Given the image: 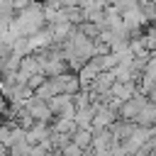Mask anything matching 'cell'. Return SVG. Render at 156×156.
I'll list each match as a JSON object with an SVG mask.
<instances>
[{
  "mask_svg": "<svg viewBox=\"0 0 156 156\" xmlns=\"http://www.w3.org/2000/svg\"><path fill=\"white\" fill-rule=\"evenodd\" d=\"M44 27H46L44 7H41V2H32L29 7L15 12V20H12V24L7 27V32L15 34V37H32V34L41 32Z\"/></svg>",
  "mask_w": 156,
  "mask_h": 156,
  "instance_id": "6da1fadb",
  "label": "cell"
},
{
  "mask_svg": "<svg viewBox=\"0 0 156 156\" xmlns=\"http://www.w3.org/2000/svg\"><path fill=\"white\" fill-rule=\"evenodd\" d=\"M24 110L32 115V119L34 122H44V124H51L54 122V115H51V110H49V105H46V100H39V98H29L27 102H24Z\"/></svg>",
  "mask_w": 156,
  "mask_h": 156,
  "instance_id": "7a4b0ae2",
  "label": "cell"
},
{
  "mask_svg": "<svg viewBox=\"0 0 156 156\" xmlns=\"http://www.w3.org/2000/svg\"><path fill=\"white\" fill-rule=\"evenodd\" d=\"M54 83H56L58 95H71V98H73V95L80 90L78 73H73V71H66V73H61V76H54Z\"/></svg>",
  "mask_w": 156,
  "mask_h": 156,
  "instance_id": "3957f363",
  "label": "cell"
},
{
  "mask_svg": "<svg viewBox=\"0 0 156 156\" xmlns=\"http://www.w3.org/2000/svg\"><path fill=\"white\" fill-rule=\"evenodd\" d=\"M134 124H139V127H146V129H154L156 127V105L149 100L141 110H139V115H136V119H134Z\"/></svg>",
  "mask_w": 156,
  "mask_h": 156,
  "instance_id": "277c9868",
  "label": "cell"
},
{
  "mask_svg": "<svg viewBox=\"0 0 156 156\" xmlns=\"http://www.w3.org/2000/svg\"><path fill=\"white\" fill-rule=\"evenodd\" d=\"M71 141H73L78 149L90 151V146H93V129H76V132L71 134Z\"/></svg>",
  "mask_w": 156,
  "mask_h": 156,
  "instance_id": "5b68a950",
  "label": "cell"
},
{
  "mask_svg": "<svg viewBox=\"0 0 156 156\" xmlns=\"http://www.w3.org/2000/svg\"><path fill=\"white\" fill-rule=\"evenodd\" d=\"M95 66H98V71L100 73H107V71H115V66H117V56L110 51V54H100V56H93L90 58Z\"/></svg>",
  "mask_w": 156,
  "mask_h": 156,
  "instance_id": "8992f818",
  "label": "cell"
},
{
  "mask_svg": "<svg viewBox=\"0 0 156 156\" xmlns=\"http://www.w3.org/2000/svg\"><path fill=\"white\" fill-rule=\"evenodd\" d=\"M98 73H100V71H98V66H95L93 61H88V63H85V66L78 71V80H80V88H90V83L98 78Z\"/></svg>",
  "mask_w": 156,
  "mask_h": 156,
  "instance_id": "52a82bcc",
  "label": "cell"
},
{
  "mask_svg": "<svg viewBox=\"0 0 156 156\" xmlns=\"http://www.w3.org/2000/svg\"><path fill=\"white\" fill-rule=\"evenodd\" d=\"M76 29H78V32H80L83 37L93 39V41H95L98 37H100V24H95V22H88V20H85V22H80V24H78Z\"/></svg>",
  "mask_w": 156,
  "mask_h": 156,
  "instance_id": "ba28073f",
  "label": "cell"
},
{
  "mask_svg": "<svg viewBox=\"0 0 156 156\" xmlns=\"http://www.w3.org/2000/svg\"><path fill=\"white\" fill-rule=\"evenodd\" d=\"M32 2H37V0H12V5H15V12H20V10L29 7Z\"/></svg>",
  "mask_w": 156,
  "mask_h": 156,
  "instance_id": "9c48e42d",
  "label": "cell"
},
{
  "mask_svg": "<svg viewBox=\"0 0 156 156\" xmlns=\"http://www.w3.org/2000/svg\"><path fill=\"white\" fill-rule=\"evenodd\" d=\"M98 2H102V5H107V0H98Z\"/></svg>",
  "mask_w": 156,
  "mask_h": 156,
  "instance_id": "30bf717a",
  "label": "cell"
},
{
  "mask_svg": "<svg viewBox=\"0 0 156 156\" xmlns=\"http://www.w3.org/2000/svg\"><path fill=\"white\" fill-rule=\"evenodd\" d=\"M154 22H156V20H154Z\"/></svg>",
  "mask_w": 156,
  "mask_h": 156,
  "instance_id": "8fae6325",
  "label": "cell"
},
{
  "mask_svg": "<svg viewBox=\"0 0 156 156\" xmlns=\"http://www.w3.org/2000/svg\"><path fill=\"white\" fill-rule=\"evenodd\" d=\"M78 2H80V0H78Z\"/></svg>",
  "mask_w": 156,
  "mask_h": 156,
  "instance_id": "7c38bea8",
  "label": "cell"
}]
</instances>
